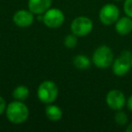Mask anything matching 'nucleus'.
Returning a JSON list of instances; mask_svg holds the SVG:
<instances>
[{
	"instance_id": "nucleus-1",
	"label": "nucleus",
	"mask_w": 132,
	"mask_h": 132,
	"mask_svg": "<svg viewBox=\"0 0 132 132\" xmlns=\"http://www.w3.org/2000/svg\"><path fill=\"white\" fill-rule=\"evenodd\" d=\"M6 118L14 124L24 123L29 116V110L24 103L20 101H12L6 106Z\"/></svg>"
},
{
	"instance_id": "nucleus-2",
	"label": "nucleus",
	"mask_w": 132,
	"mask_h": 132,
	"mask_svg": "<svg viewBox=\"0 0 132 132\" xmlns=\"http://www.w3.org/2000/svg\"><path fill=\"white\" fill-rule=\"evenodd\" d=\"M113 61V52L110 47L107 45H101L98 47L92 55V62L94 65L100 69L109 68L110 65H112Z\"/></svg>"
},
{
	"instance_id": "nucleus-3",
	"label": "nucleus",
	"mask_w": 132,
	"mask_h": 132,
	"mask_svg": "<svg viewBox=\"0 0 132 132\" xmlns=\"http://www.w3.org/2000/svg\"><path fill=\"white\" fill-rule=\"evenodd\" d=\"M58 92V87L53 81H44L39 85L37 90V96L42 102L50 104L57 99Z\"/></svg>"
},
{
	"instance_id": "nucleus-4",
	"label": "nucleus",
	"mask_w": 132,
	"mask_h": 132,
	"mask_svg": "<svg viewBox=\"0 0 132 132\" xmlns=\"http://www.w3.org/2000/svg\"><path fill=\"white\" fill-rule=\"evenodd\" d=\"M131 52L123 51L120 55L113 61L112 72L116 76L122 77L129 72L131 69Z\"/></svg>"
},
{
	"instance_id": "nucleus-5",
	"label": "nucleus",
	"mask_w": 132,
	"mask_h": 132,
	"mask_svg": "<svg viewBox=\"0 0 132 132\" xmlns=\"http://www.w3.org/2000/svg\"><path fill=\"white\" fill-rule=\"evenodd\" d=\"M92 28H93L92 21L86 16L76 17L71 24V30L72 34L79 37L88 35L92 31Z\"/></svg>"
},
{
	"instance_id": "nucleus-6",
	"label": "nucleus",
	"mask_w": 132,
	"mask_h": 132,
	"mask_svg": "<svg viewBox=\"0 0 132 132\" xmlns=\"http://www.w3.org/2000/svg\"><path fill=\"white\" fill-rule=\"evenodd\" d=\"M101 22L105 26L115 24L119 18V9L114 4H107L101 7L99 14Z\"/></svg>"
},
{
	"instance_id": "nucleus-7",
	"label": "nucleus",
	"mask_w": 132,
	"mask_h": 132,
	"mask_svg": "<svg viewBox=\"0 0 132 132\" xmlns=\"http://www.w3.org/2000/svg\"><path fill=\"white\" fill-rule=\"evenodd\" d=\"M64 14L62 10L58 8H49L43 16V21L47 27L50 28H58L63 24Z\"/></svg>"
},
{
	"instance_id": "nucleus-8",
	"label": "nucleus",
	"mask_w": 132,
	"mask_h": 132,
	"mask_svg": "<svg viewBox=\"0 0 132 132\" xmlns=\"http://www.w3.org/2000/svg\"><path fill=\"white\" fill-rule=\"evenodd\" d=\"M126 97L119 90H111L106 96V103L113 110H120L126 105Z\"/></svg>"
},
{
	"instance_id": "nucleus-9",
	"label": "nucleus",
	"mask_w": 132,
	"mask_h": 132,
	"mask_svg": "<svg viewBox=\"0 0 132 132\" xmlns=\"http://www.w3.org/2000/svg\"><path fill=\"white\" fill-rule=\"evenodd\" d=\"M34 13H32L30 10H19L13 16V21L15 26L22 28L29 27L34 23Z\"/></svg>"
},
{
	"instance_id": "nucleus-10",
	"label": "nucleus",
	"mask_w": 132,
	"mask_h": 132,
	"mask_svg": "<svg viewBox=\"0 0 132 132\" xmlns=\"http://www.w3.org/2000/svg\"><path fill=\"white\" fill-rule=\"evenodd\" d=\"M52 0H28V8L35 15L44 14L50 8Z\"/></svg>"
},
{
	"instance_id": "nucleus-11",
	"label": "nucleus",
	"mask_w": 132,
	"mask_h": 132,
	"mask_svg": "<svg viewBox=\"0 0 132 132\" xmlns=\"http://www.w3.org/2000/svg\"><path fill=\"white\" fill-rule=\"evenodd\" d=\"M115 30L119 35H127L132 32V18L129 16H122L115 23Z\"/></svg>"
},
{
	"instance_id": "nucleus-12",
	"label": "nucleus",
	"mask_w": 132,
	"mask_h": 132,
	"mask_svg": "<svg viewBox=\"0 0 132 132\" xmlns=\"http://www.w3.org/2000/svg\"><path fill=\"white\" fill-rule=\"evenodd\" d=\"M46 117L52 121H58L62 117V110L56 105H48L45 109Z\"/></svg>"
},
{
	"instance_id": "nucleus-13",
	"label": "nucleus",
	"mask_w": 132,
	"mask_h": 132,
	"mask_svg": "<svg viewBox=\"0 0 132 132\" xmlns=\"http://www.w3.org/2000/svg\"><path fill=\"white\" fill-rule=\"evenodd\" d=\"M73 64L77 69L86 70L90 67V60L85 55L79 54L73 58Z\"/></svg>"
},
{
	"instance_id": "nucleus-14",
	"label": "nucleus",
	"mask_w": 132,
	"mask_h": 132,
	"mask_svg": "<svg viewBox=\"0 0 132 132\" xmlns=\"http://www.w3.org/2000/svg\"><path fill=\"white\" fill-rule=\"evenodd\" d=\"M12 95H13L14 99H15L16 101H23L27 99L29 96V90L24 85H19L13 90Z\"/></svg>"
},
{
	"instance_id": "nucleus-15",
	"label": "nucleus",
	"mask_w": 132,
	"mask_h": 132,
	"mask_svg": "<svg viewBox=\"0 0 132 132\" xmlns=\"http://www.w3.org/2000/svg\"><path fill=\"white\" fill-rule=\"evenodd\" d=\"M77 35H75L74 34L72 35H68L67 36L64 38V45L65 47L69 48V49H72L74 48L78 44V38H77Z\"/></svg>"
},
{
	"instance_id": "nucleus-16",
	"label": "nucleus",
	"mask_w": 132,
	"mask_h": 132,
	"mask_svg": "<svg viewBox=\"0 0 132 132\" xmlns=\"http://www.w3.org/2000/svg\"><path fill=\"white\" fill-rule=\"evenodd\" d=\"M115 122L119 126H123V125L127 124L128 122V116L124 111L120 110H117V113L115 114Z\"/></svg>"
},
{
	"instance_id": "nucleus-17",
	"label": "nucleus",
	"mask_w": 132,
	"mask_h": 132,
	"mask_svg": "<svg viewBox=\"0 0 132 132\" xmlns=\"http://www.w3.org/2000/svg\"><path fill=\"white\" fill-rule=\"evenodd\" d=\"M123 9L126 15L132 18V0H125L123 5Z\"/></svg>"
},
{
	"instance_id": "nucleus-18",
	"label": "nucleus",
	"mask_w": 132,
	"mask_h": 132,
	"mask_svg": "<svg viewBox=\"0 0 132 132\" xmlns=\"http://www.w3.org/2000/svg\"><path fill=\"white\" fill-rule=\"evenodd\" d=\"M6 110V101L2 96H0V115H2Z\"/></svg>"
},
{
	"instance_id": "nucleus-19",
	"label": "nucleus",
	"mask_w": 132,
	"mask_h": 132,
	"mask_svg": "<svg viewBox=\"0 0 132 132\" xmlns=\"http://www.w3.org/2000/svg\"><path fill=\"white\" fill-rule=\"evenodd\" d=\"M126 104H127V107H128V110H130V111L132 112V94L129 96V98L128 99Z\"/></svg>"
},
{
	"instance_id": "nucleus-20",
	"label": "nucleus",
	"mask_w": 132,
	"mask_h": 132,
	"mask_svg": "<svg viewBox=\"0 0 132 132\" xmlns=\"http://www.w3.org/2000/svg\"><path fill=\"white\" fill-rule=\"evenodd\" d=\"M126 130H127V132H132V122L130 123L128 127H127Z\"/></svg>"
},
{
	"instance_id": "nucleus-21",
	"label": "nucleus",
	"mask_w": 132,
	"mask_h": 132,
	"mask_svg": "<svg viewBox=\"0 0 132 132\" xmlns=\"http://www.w3.org/2000/svg\"><path fill=\"white\" fill-rule=\"evenodd\" d=\"M131 69H132V57H131Z\"/></svg>"
},
{
	"instance_id": "nucleus-22",
	"label": "nucleus",
	"mask_w": 132,
	"mask_h": 132,
	"mask_svg": "<svg viewBox=\"0 0 132 132\" xmlns=\"http://www.w3.org/2000/svg\"><path fill=\"white\" fill-rule=\"evenodd\" d=\"M115 1H120V0H115Z\"/></svg>"
}]
</instances>
